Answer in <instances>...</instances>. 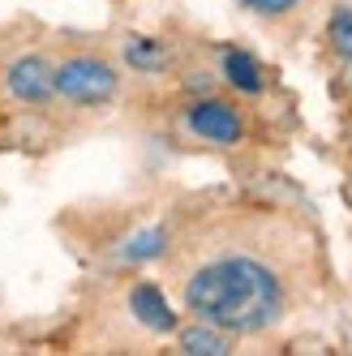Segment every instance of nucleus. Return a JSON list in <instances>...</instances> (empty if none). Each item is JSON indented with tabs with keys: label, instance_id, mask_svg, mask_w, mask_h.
I'll return each mask as SVG.
<instances>
[{
	"label": "nucleus",
	"instance_id": "f257e3e1",
	"mask_svg": "<svg viewBox=\"0 0 352 356\" xmlns=\"http://www.w3.org/2000/svg\"><path fill=\"white\" fill-rule=\"evenodd\" d=\"M185 305L223 330L254 335V330H262L280 318L284 292H280V279L266 266L249 262V258H228V262L202 266L189 279Z\"/></svg>",
	"mask_w": 352,
	"mask_h": 356
},
{
	"label": "nucleus",
	"instance_id": "f03ea898",
	"mask_svg": "<svg viewBox=\"0 0 352 356\" xmlns=\"http://www.w3.org/2000/svg\"><path fill=\"white\" fill-rule=\"evenodd\" d=\"M52 86L61 95H69V99H78V104H104V99H112V90H116V73L104 60L78 56V60H69V65L56 69Z\"/></svg>",
	"mask_w": 352,
	"mask_h": 356
},
{
	"label": "nucleus",
	"instance_id": "7ed1b4c3",
	"mask_svg": "<svg viewBox=\"0 0 352 356\" xmlns=\"http://www.w3.org/2000/svg\"><path fill=\"white\" fill-rule=\"evenodd\" d=\"M189 124H193V134H202L211 142H237L241 138V116L228 108V104H198L189 112Z\"/></svg>",
	"mask_w": 352,
	"mask_h": 356
},
{
	"label": "nucleus",
	"instance_id": "20e7f679",
	"mask_svg": "<svg viewBox=\"0 0 352 356\" xmlns=\"http://www.w3.org/2000/svg\"><path fill=\"white\" fill-rule=\"evenodd\" d=\"M52 65L47 60H39V56H26V60H17L13 69H9V90L17 95V99H31V104H39V99H47L52 95Z\"/></svg>",
	"mask_w": 352,
	"mask_h": 356
},
{
	"label": "nucleus",
	"instance_id": "39448f33",
	"mask_svg": "<svg viewBox=\"0 0 352 356\" xmlns=\"http://www.w3.org/2000/svg\"><path fill=\"white\" fill-rule=\"evenodd\" d=\"M129 309H134V318H138L142 326L159 330V335L176 326V314L168 309V300H163V292H159L155 284H138L134 296H129Z\"/></svg>",
	"mask_w": 352,
	"mask_h": 356
},
{
	"label": "nucleus",
	"instance_id": "423d86ee",
	"mask_svg": "<svg viewBox=\"0 0 352 356\" xmlns=\"http://www.w3.org/2000/svg\"><path fill=\"white\" fill-rule=\"evenodd\" d=\"M223 73H228V82L249 90V95H258L262 90V73H258V60L254 56H245V52H228V60H223Z\"/></svg>",
	"mask_w": 352,
	"mask_h": 356
},
{
	"label": "nucleus",
	"instance_id": "0eeeda50",
	"mask_svg": "<svg viewBox=\"0 0 352 356\" xmlns=\"http://www.w3.org/2000/svg\"><path fill=\"white\" fill-rule=\"evenodd\" d=\"M181 348H185L189 356H223V352H232L228 339H223L219 330H207V326L185 330V335H181Z\"/></svg>",
	"mask_w": 352,
	"mask_h": 356
},
{
	"label": "nucleus",
	"instance_id": "6e6552de",
	"mask_svg": "<svg viewBox=\"0 0 352 356\" xmlns=\"http://www.w3.org/2000/svg\"><path fill=\"white\" fill-rule=\"evenodd\" d=\"M163 245H168V236L159 232V227H150V232H142V236H134V241H129V249H125V258H129V262L159 258V253H163Z\"/></svg>",
	"mask_w": 352,
	"mask_h": 356
},
{
	"label": "nucleus",
	"instance_id": "1a4fd4ad",
	"mask_svg": "<svg viewBox=\"0 0 352 356\" xmlns=\"http://www.w3.org/2000/svg\"><path fill=\"white\" fill-rule=\"evenodd\" d=\"M331 39H335V52L339 56H352V13H339L331 22Z\"/></svg>",
	"mask_w": 352,
	"mask_h": 356
},
{
	"label": "nucleus",
	"instance_id": "9d476101",
	"mask_svg": "<svg viewBox=\"0 0 352 356\" xmlns=\"http://www.w3.org/2000/svg\"><path fill=\"white\" fill-rule=\"evenodd\" d=\"M129 60L142 65V69H150V65H159V60H163V52H159L155 43H129Z\"/></svg>",
	"mask_w": 352,
	"mask_h": 356
},
{
	"label": "nucleus",
	"instance_id": "9b49d317",
	"mask_svg": "<svg viewBox=\"0 0 352 356\" xmlns=\"http://www.w3.org/2000/svg\"><path fill=\"white\" fill-rule=\"evenodd\" d=\"M241 5H249V9H258V13H288L296 0H241Z\"/></svg>",
	"mask_w": 352,
	"mask_h": 356
}]
</instances>
